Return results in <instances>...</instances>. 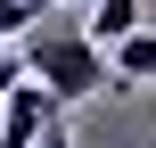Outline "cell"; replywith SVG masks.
<instances>
[{
  "label": "cell",
  "mask_w": 156,
  "mask_h": 148,
  "mask_svg": "<svg viewBox=\"0 0 156 148\" xmlns=\"http://www.w3.org/2000/svg\"><path fill=\"white\" fill-rule=\"evenodd\" d=\"M16 49H25L33 82H49V91H58V107L99 99V91H107V74H115V49H107L90 25H49V16H41V25H33Z\"/></svg>",
  "instance_id": "1"
},
{
  "label": "cell",
  "mask_w": 156,
  "mask_h": 148,
  "mask_svg": "<svg viewBox=\"0 0 156 148\" xmlns=\"http://www.w3.org/2000/svg\"><path fill=\"white\" fill-rule=\"evenodd\" d=\"M25 74H33V66H25V49H0V99H8V91H16Z\"/></svg>",
  "instance_id": "5"
},
{
  "label": "cell",
  "mask_w": 156,
  "mask_h": 148,
  "mask_svg": "<svg viewBox=\"0 0 156 148\" xmlns=\"http://www.w3.org/2000/svg\"><path fill=\"white\" fill-rule=\"evenodd\" d=\"M115 74H123V82H156V33L148 25L115 41Z\"/></svg>",
  "instance_id": "2"
},
{
  "label": "cell",
  "mask_w": 156,
  "mask_h": 148,
  "mask_svg": "<svg viewBox=\"0 0 156 148\" xmlns=\"http://www.w3.org/2000/svg\"><path fill=\"white\" fill-rule=\"evenodd\" d=\"M41 8H49V16H58V8H90V0H41Z\"/></svg>",
  "instance_id": "7"
},
{
  "label": "cell",
  "mask_w": 156,
  "mask_h": 148,
  "mask_svg": "<svg viewBox=\"0 0 156 148\" xmlns=\"http://www.w3.org/2000/svg\"><path fill=\"white\" fill-rule=\"evenodd\" d=\"M41 16H49L41 0H0V49H8V41H25V33H33Z\"/></svg>",
  "instance_id": "4"
},
{
  "label": "cell",
  "mask_w": 156,
  "mask_h": 148,
  "mask_svg": "<svg viewBox=\"0 0 156 148\" xmlns=\"http://www.w3.org/2000/svg\"><path fill=\"white\" fill-rule=\"evenodd\" d=\"M90 33L115 49L123 33H140V0H90Z\"/></svg>",
  "instance_id": "3"
},
{
  "label": "cell",
  "mask_w": 156,
  "mask_h": 148,
  "mask_svg": "<svg viewBox=\"0 0 156 148\" xmlns=\"http://www.w3.org/2000/svg\"><path fill=\"white\" fill-rule=\"evenodd\" d=\"M41 148H74V132H66V107L49 115V132H41Z\"/></svg>",
  "instance_id": "6"
}]
</instances>
